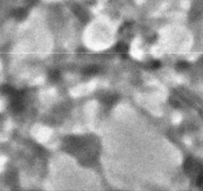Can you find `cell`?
I'll return each mask as SVG.
<instances>
[{
    "mask_svg": "<svg viewBox=\"0 0 203 191\" xmlns=\"http://www.w3.org/2000/svg\"><path fill=\"white\" fill-rule=\"evenodd\" d=\"M118 98H119V96H118L117 94H108V95L103 96L100 101H102V103H103L104 105L109 107V106L114 105V104L118 101Z\"/></svg>",
    "mask_w": 203,
    "mask_h": 191,
    "instance_id": "1",
    "label": "cell"
},
{
    "mask_svg": "<svg viewBox=\"0 0 203 191\" xmlns=\"http://www.w3.org/2000/svg\"><path fill=\"white\" fill-rule=\"evenodd\" d=\"M74 13L77 16L78 18H79L83 23H86V21L89 19V16H88V13H86V11L84 10L82 7H79V6H75V7H74Z\"/></svg>",
    "mask_w": 203,
    "mask_h": 191,
    "instance_id": "2",
    "label": "cell"
},
{
    "mask_svg": "<svg viewBox=\"0 0 203 191\" xmlns=\"http://www.w3.org/2000/svg\"><path fill=\"white\" fill-rule=\"evenodd\" d=\"M98 72H99V67L97 65H89V66L83 70V73L86 74V75H95Z\"/></svg>",
    "mask_w": 203,
    "mask_h": 191,
    "instance_id": "3",
    "label": "cell"
},
{
    "mask_svg": "<svg viewBox=\"0 0 203 191\" xmlns=\"http://www.w3.org/2000/svg\"><path fill=\"white\" fill-rule=\"evenodd\" d=\"M48 78H49V80H50V82H53V83L59 82V80H60V78H62L60 72H59V70H52V72H49Z\"/></svg>",
    "mask_w": 203,
    "mask_h": 191,
    "instance_id": "4",
    "label": "cell"
},
{
    "mask_svg": "<svg viewBox=\"0 0 203 191\" xmlns=\"http://www.w3.org/2000/svg\"><path fill=\"white\" fill-rule=\"evenodd\" d=\"M13 16H15V18H17L18 20H23V19L26 18L27 13H26V10H23V9H18V10H16L15 13H13Z\"/></svg>",
    "mask_w": 203,
    "mask_h": 191,
    "instance_id": "5",
    "label": "cell"
},
{
    "mask_svg": "<svg viewBox=\"0 0 203 191\" xmlns=\"http://www.w3.org/2000/svg\"><path fill=\"white\" fill-rule=\"evenodd\" d=\"M116 50L119 53H122V54H124V53L129 52V46H127L126 44H124V43H119V44L116 46Z\"/></svg>",
    "mask_w": 203,
    "mask_h": 191,
    "instance_id": "6",
    "label": "cell"
},
{
    "mask_svg": "<svg viewBox=\"0 0 203 191\" xmlns=\"http://www.w3.org/2000/svg\"><path fill=\"white\" fill-rule=\"evenodd\" d=\"M189 63H186V62H180V63H177V65H176V70H186V68H189Z\"/></svg>",
    "mask_w": 203,
    "mask_h": 191,
    "instance_id": "7",
    "label": "cell"
},
{
    "mask_svg": "<svg viewBox=\"0 0 203 191\" xmlns=\"http://www.w3.org/2000/svg\"><path fill=\"white\" fill-rule=\"evenodd\" d=\"M150 66H151L152 70H157V68L161 67V62L160 60H153V62H151Z\"/></svg>",
    "mask_w": 203,
    "mask_h": 191,
    "instance_id": "8",
    "label": "cell"
},
{
    "mask_svg": "<svg viewBox=\"0 0 203 191\" xmlns=\"http://www.w3.org/2000/svg\"><path fill=\"white\" fill-rule=\"evenodd\" d=\"M198 186L199 187L202 186V176H199L198 177Z\"/></svg>",
    "mask_w": 203,
    "mask_h": 191,
    "instance_id": "9",
    "label": "cell"
}]
</instances>
